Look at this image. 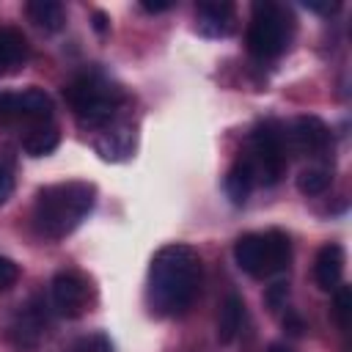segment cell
I'll list each match as a JSON object with an SVG mask.
<instances>
[{
  "label": "cell",
  "mask_w": 352,
  "mask_h": 352,
  "mask_svg": "<svg viewBox=\"0 0 352 352\" xmlns=\"http://www.w3.org/2000/svg\"><path fill=\"white\" fill-rule=\"evenodd\" d=\"M201 286V256L184 242L160 248L148 267V302L160 316H182Z\"/></svg>",
  "instance_id": "1"
},
{
  "label": "cell",
  "mask_w": 352,
  "mask_h": 352,
  "mask_svg": "<svg viewBox=\"0 0 352 352\" xmlns=\"http://www.w3.org/2000/svg\"><path fill=\"white\" fill-rule=\"evenodd\" d=\"M96 187L91 182H58L36 192L33 223L47 239L69 236L94 209Z\"/></svg>",
  "instance_id": "2"
},
{
  "label": "cell",
  "mask_w": 352,
  "mask_h": 352,
  "mask_svg": "<svg viewBox=\"0 0 352 352\" xmlns=\"http://www.w3.org/2000/svg\"><path fill=\"white\" fill-rule=\"evenodd\" d=\"M63 96L72 113L77 116V121L94 132L118 121V113L126 104V91L102 72H88L74 77L63 88Z\"/></svg>",
  "instance_id": "3"
},
{
  "label": "cell",
  "mask_w": 352,
  "mask_h": 352,
  "mask_svg": "<svg viewBox=\"0 0 352 352\" xmlns=\"http://www.w3.org/2000/svg\"><path fill=\"white\" fill-rule=\"evenodd\" d=\"M234 258L250 278H272L289 267L292 242L283 231L275 228L264 234H242L234 242Z\"/></svg>",
  "instance_id": "4"
},
{
  "label": "cell",
  "mask_w": 352,
  "mask_h": 352,
  "mask_svg": "<svg viewBox=\"0 0 352 352\" xmlns=\"http://www.w3.org/2000/svg\"><path fill=\"white\" fill-rule=\"evenodd\" d=\"M289 38H292L289 11L278 3H270V0L253 3L248 33H245L248 52L258 60H272L289 47Z\"/></svg>",
  "instance_id": "5"
},
{
  "label": "cell",
  "mask_w": 352,
  "mask_h": 352,
  "mask_svg": "<svg viewBox=\"0 0 352 352\" xmlns=\"http://www.w3.org/2000/svg\"><path fill=\"white\" fill-rule=\"evenodd\" d=\"M245 160L253 168L256 184H267V187L275 184L286 170V138H283V129L278 124H272V121L258 124L250 132V146H248Z\"/></svg>",
  "instance_id": "6"
},
{
  "label": "cell",
  "mask_w": 352,
  "mask_h": 352,
  "mask_svg": "<svg viewBox=\"0 0 352 352\" xmlns=\"http://www.w3.org/2000/svg\"><path fill=\"white\" fill-rule=\"evenodd\" d=\"M50 292H52V308L66 319H74L88 308V280L77 272L69 270L58 272L50 283Z\"/></svg>",
  "instance_id": "7"
},
{
  "label": "cell",
  "mask_w": 352,
  "mask_h": 352,
  "mask_svg": "<svg viewBox=\"0 0 352 352\" xmlns=\"http://www.w3.org/2000/svg\"><path fill=\"white\" fill-rule=\"evenodd\" d=\"M292 143L305 154H324L333 143L330 126L316 116H300L292 126Z\"/></svg>",
  "instance_id": "8"
},
{
  "label": "cell",
  "mask_w": 352,
  "mask_h": 352,
  "mask_svg": "<svg viewBox=\"0 0 352 352\" xmlns=\"http://www.w3.org/2000/svg\"><path fill=\"white\" fill-rule=\"evenodd\" d=\"M52 96L41 88H25L22 94H14V121L25 124H50L52 118Z\"/></svg>",
  "instance_id": "9"
},
{
  "label": "cell",
  "mask_w": 352,
  "mask_h": 352,
  "mask_svg": "<svg viewBox=\"0 0 352 352\" xmlns=\"http://www.w3.org/2000/svg\"><path fill=\"white\" fill-rule=\"evenodd\" d=\"M30 58V44L25 33L14 25H0V77L19 72Z\"/></svg>",
  "instance_id": "10"
},
{
  "label": "cell",
  "mask_w": 352,
  "mask_h": 352,
  "mask_svg": "<svg viewBox=\"0 0 352 352\" xmlns=\"http://www.w3.org/2000/svg\"><path fill=\"white\" fill-rule=\"evenodd\" d=\"M344 261H346V256H344V248L338 242H327L319 248L316 261H314V280L322 292H333L341 283Z\"/></svg>",
  "instance_id": "11"
},
{
  "label": "cell",
  "mask_w": 352,
  "mask_h": 352,
  "mask_svg": "<svg viewBox=\"0 0 352 352\" xmlns=\"http://www.w3.org/2000/svg\"><path fill=\"white\" fill-rule=\"evenodd\" d=\"M195 16H198V30L209 38H220V36H228L234 30V6L226 3V0L198 3Z\"/></svg>",
  "instance_id": "12"
},
{
  "label": "cell",
  "mask_w": 352,
  "mask_h": 352,
  "mask_svg": "<svg viewBox=\"0 0 352 352\" xmlns=\"http://www.w3.org/2000/svg\"><path fill=\"white\" fill-rule=\"evenodd\" d=\"M41 308H44V305H41L38 300H33V302H28V305L16 314V319L11 322V338H14L16 344L33 346V344L41 338V333H44V327H47V314H44Z\"/></svg>",
  "instance_id": "13"
},
{
  "label": "cell",
  "mask_w": 352,
  "mask_h": 352,
  "mask_svg": "<svg viewBox=\"0 0 352 352\" xmlns=\"http://www.w3.org/2000/svg\"><path fill=\"white\" fill-rule=\"evenodd\" d=\"M223 187H226V195L231 198V204L242 206V204L248 201V195H250L253 187H256V176H253V168H250V162H248L245 157H239V160L228 168Z\"/></svg>",
  "instance_id": "14"
},
{
  "label": "cell",
  "mask_w": 352,
  "mask_h": 352,
  "mask_svg": "<svg viewBox=\"0 0 352 352\" xmlns=\"http://www.w3.org/2000/svg\"><path fill=\"white\" fill-rule=\"evenodd\" d=\"M58 143H60L58 126H52V124H36V126H30L25 132L22 151L28 157H47V154H52L58 148Z\"/></svg>",
  "instance_id": "15"
},
{
  "label": "cell",
  "mask_w": 352,
  "mask_h": 352,
  "mask_svg": "<svg viewBox=\"0 0 352 352\" xmlns=\"http://www.w3.org/2000/svg\"><path fill=\"white\" fill-rule=\"evenodd\" d=\"M25 11L47 33H55V30H60L66 25V11H63V6L58 0H30L25 6Z\"/></svg>",
  "instance_id": "16"
},
{
  "label": "cell",
  "mask_w": 352,
  "mask_h": 352,
  "mask_svg": "<svg viewBox=\"0 0 352 352\" xmlns=\"http://www.w3.org/2000/svg\"><path fill=\"white\" fill-rule=\"evenodd\" d=\"M242 297L228 294L226 302L220 305V316H217V341L220 344H231L242 327Z\"/></svg>",
  "instance_id": "17"
},
{
  "label": "cell",
  "mask_w": 352,
  "mask_h": 352,
  "mask_svg": "<svg viewBox=\"0 0 352 352\" xmlns=\"http://www.w3.org/2000/svg\"><path fill=\"white\" fill-rule=\"evenodd\" d=\"M330 170L324 165H314V168H305L300 176H297V190L302 195H322L327 187H330Z\"/></svg>",
  "instance_id": "18"
},
{
  "label": "cell",
  "mask_w": 352,
  "mask_h": 352,
  "mask_svg": "<svg viewBox=\"0 0 352 352\" xmlns=\"http://www.w3.org/2000/svg\"><path fill=\"white\" fill-rule=\"evenodd\" d=\"M333 292H336V297H333V314H336L338 327L346 333L349 330V322H352V289L344 286V283H338Z\"/></svg>",
  "instance_id": "19"
},
{
  "label": "cell",
  "mask_w": 352,
  "mask_h": 352,
  "mask_svg": "<svg viewBox=\"0 0 352 352\" xmlns=\"http://www.w3.org/2000/svg\"><path fill=\"white\" fill-rule=\"evenodd\" d=\"M74 352H113V344L104 333H91L74 344Z\"/></svg>",
  "instance_id": "20"
},
{
  "label": "cell",
  "mask_w": 352,
  "mask_h": 352,
  "mask_svg": "<svg viewBox=\"0 0 352 352\" xmlns=\"http://www.w3.org/2000/svg\"><path fill=\"white\" fill-rule=\"evenodd\" d=\"M14 160L11 157H0V206L11 198L14 192Z\"/></svg>",
  "instance_id": "21"
},
{
  "label": "cell",
  "mask_w": 352,
  "mask_h": 352,
  "mask_svg": "<svg viewBox=\"0 0 352 352\" xmlns=\"http://www.w3.org/2000/svg\"><path fill=\"white\" fill-rule=\"evenodd\" d=\"M16 280H19V267L8 256H0V292L11 289Z\"/></svg>",
  "instance_id": "22"
},
{
  "label": "cell",
  "mask_w": 352,
  "mask_h": 352,
  "mask_svg": "<svg viewBox=\"0 0 352 352\" xmlns=\"http://www.w3.org/2000/svg\"><path fill=\"white\" fill-rule=\"evenodd\" d=\"M286 283H272L270 286V292H267V302L272 305V308H280V302L286 300Z\"/></svg>",
  "instance_id": "23"
},
{
  "label": "cell",
  "mask_w": 352,
  "mask_h": 352,
  "mask_svg": "<svg viewBox=\"0 0 352 352\" xmlns=\"http://www.w3.org/2000/svg\"><path fill=\"white\" fill-rule=\"evenodd\" d=\"M283 327H286L292 336H300V333H302V322H300V316H294L292 311H286V316H283Z\"/></svg>",
  "instance_id": "24"
},
{
  "label": "cell",
  "mask_w": 352,
  "mask_h": 352,
  "mask_svg": "<svg viewBox=\"0 0 352 352\" xmlns=\"http://www.w3.org/2000/svg\"><path fill=\"white\" fill-rule=\"evenodd\" d=\"M143 11H151V14H160V11H168L170 3H140Z\"/></svg>",
  "instance_id": "25"
},
{
  "label": "cell",
  "mask_w": 352,
  "mask_h": 352,
  "mask_svg": "<svg viewBox=\"0 0 352 352\" xmlns=\"http://www.w3.org/2000/svg\"><path fill=\"white\" fill-rule=\"evenodd\" d=\"M94 19H96V22H94V28H96L99 33H104V30H107V16H104L102 11H96V14H94Z\"/></svg>",
  "instance_id": "26"
},
{
  "label": "cell",
  "mask_w": 352,
  "mask_h": 352,
  "mask_svg": "<svg viewBox=\"0 0 352 352\" xmlns=\"http://www.w3.org/2000/svg\"><path fill=\"white\" fill-rule=\"evenodd\" d=\"M270 352H292L286 344H270Z\"/></svg>",
  "instance_id": "27"
}]
</instances>
